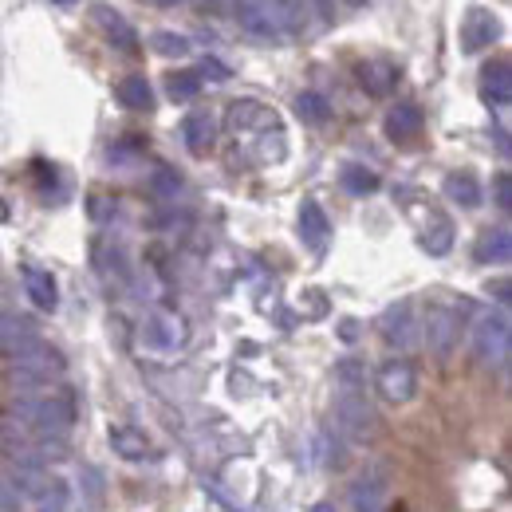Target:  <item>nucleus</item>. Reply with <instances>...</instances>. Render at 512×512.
I'll return each instance as SVG.
<instances>
[{"mask_svg":"<svg viewBox=\"0 0 512 512\" xmlns=\"http://www.w3.org/2000/svg\"><path fill=\"white\" fill-rule=\"evenodd\" d=\"M8 422L24 426L32 438L44 442H64L75 426V398L67 390H32V394H16L8 402Z\"/></svg>","mask_w":512,"mask_h":512,"instance_id":"f257e3e1","label":"nucleus"},{"mask_svg":"<svg viewBox=\"0 0 512 512\" xmlns=\"http://www.w3.org/2000/svg\"><path fill=\"white\" fill-rule=\"evenodd\" d=\"M64 355L56 351V347H44V343H36V347H28V351H20V355H12L8 359V371H4V379L12 390H20V394H32V390H52L56 379H64Z\"/></svg>","mask_w":512,"mask_h":512,"instance_id":"f03ea898","label":"nucleus"},{"mask_svg":"<svg viewBox=\"0 0 512 512\" xmlns=\"http://www.w3.org/2000/svg\"><path fill=\"white\" fill-rule=\"evenodd\" d=\"M469 347L477 355L481 367L489 371H505L509 367V355H512V323L505 308H489L481 312L473 327H469Z\"/></svg>","mask_w":512,"mask_h":512,"instance_id":"7ed1b4c3","label":"nucleus"},{"mask_svg":"<svg viewBox=\"0 0 512 512\" xmlns=\"http://www.w3.org/2000/svg\"><path fill=\"white\" fill-rule=\"evenodd\" d=\"M335 422L343 426L347 438L367 442L375 434V410L367 402V394L359 390V383H343L335 394Z\"/></svg>","mask_w":512,"mask_h":512,"instance_id":"20e7f679","label":"nucleus"},{"mask_svg":"<svg viewBox=\"0 0 512 512\" xmlns=\"http://www.w3.org/2000/svg\"><path fill=\"white\" fill-rule=\"evenodd\" d=\"M422 339H426V347H430L438 359L453 355V347L461 343V312L449 308V304H434V308L426 312V320H422Z\"/></svg>","mask_w":512,"mask_h":512,"instance_id":"39448f33","label":"nucleus"},{"mask_svg":"<svg viewBox=\"0 0 512 512\" xmlns=\"http://www.w3.org/2000/svg\"><path fill=\"white\" fill-rule=\"evenodd\" d=\"M497 36H501V20H497V12H489V8H469L465 16H461V28H457V44H461V52L465 56H477V52H485V48H493L497 44Z\"/></svg>","mask_w":512,"mask_h":512,"instance_id":"423d86ee","label":"nucleus"},{"mask_svg":"<svg viewBox=\"0 0 512 512\" xmlns=\"http://www.w3.org/2000/svg\"><path fill=\"white\" fill-rule=\"evenodd\" d=\"M186 339H190V327H186V320L178 312H154V316H146V323H142V343L150 351L170 355V351H182Z\"/></svg>","mask_w":512,"mask_h":512,"instance_id":"0eeeda50","label":"nucleus"},{"mask_svg":"<svg viewBox=\"0 0 512 512\" xmlns=\"http://www.w3.org/2000/svg\"><path fill=\"white\" fill-rule=\"evenodd\" d=\"M225 123L229 130L241 138H260V134H268V130L280 127V119H276V111L272 107H264V103H256V99H237V103H229V111H225Z\"/></svg>","mask_w":512,"mask_h":512,"instance_id":"6e6552de","label":"nucleus"},{"mask_svg":"<svg viewBox=\"0 0 512 512\" xmlns=\"http://www.w3.org/2000/svg\"><path fill=\"white\" fill-rule=\"evenodd\" d=\"M383 339L390 347H398V351H410V347H418V335H422V323L414 320V304L410 300H398V304H390L383 312Z\"/></svg>","mask_w":512,"mask_h":512,"instance_id":"1a4fd4ad","label":"nucleus"},{"mask_svg":"<svg viewBox=\"0 0 512 512\" xmlns=\"http://www.w3.org/2000/svg\"><path fill=\"white\" fill-rule=\"evenodd\" d=\"M379 394H383L386 402H410L414 394H418V371H414V363L410 359H390L379 367Z\"/></svg>","mask_w":512,"mask_h":512,"instance_id":"9d476101","label":"nucleus"},{"mask_svg":"<svg viewBox=\"0 0 512 512\" xmlns=\"http://www.w3.org/2000/svg\"><path fill=\"white\" fill-rule=\"evenodd\" d=\"M386 489H390V477H386L383 465H367L351 481V505H355V512H383Z\"/></svg>","mask_w":512,"mask_h":512,"instance_id":"9b49d317","label":"nucleus"},{"mask_svg":"<svg viewBox=\"0 0 512 512\" xmlns=\"http://www.w3.org/2000/svg\"><path fill=\"white\" fill-rule=\"evenodd\" d=\"M40 343V327L28 320V316H12V312H0V355H20L28 347Z\"/></svg>","mask_w":512,"mask_h":512,"instance_id":"f8f14e48","label":"nucleus"},{"mask_svg":"<svg viewBox=\"0 0 512 512\" xmlns=\"http://www.w3.org/2000/svg\"><path fill=\"white\" fill-rule=\"evenodd\" d=\"M481 99L489 111H505L512 103V67L509 60H493L481 67Z\"/></svg>","mask_w":512,"mask_h":512,"instance_id":"ddd939ff","label":"nucleus"},{"mask_svg":"<svg viewBox=\"0 0 512 512\" xmlns=\"http://www.w3.org/2000/svg\"><path fill=\"white\" fill-rule=\"evenodd\" d=\"M91 16H95V24L107 32V40H111L119 52H138V32H134V24H130L119 8H111V4H95Z\"/></svg>","mask_w":512,"mask_h":512,"instance_id":"4468645a","label":"nucleus"},{"mask_svg":"<svg viewBox=\"0 0 512 512\" xmlns=\"http://www.w3.org/2000/svg\"><path fill=\"white\" fill-rule=\"evenodd\" d=\"M300 241L316 256L327 249V241H331V221H327L320 201H304V205H300Z\"/></svg>","mask_w":512,"mask_h":512,"instance_id":"2eb2a0df","label":"nucleus"},{"mask_svg":"<svg viewBox=\"0 0 512 512\" xmlns=\"http://www.w3.org/2000/svg\"><path fill=\"white\" fill-rule=\"evenodd\" d=\"M182 138H186L190 154H209L213 142H217V119H213V111H190L182 119Z\"/></svg>","mask_w":512,"mask_h":512,"instance_id":"dca6fc26","label":"nucleus"},{"mask_svg":"<svg viewBox=\"0 0 512 512\" xmlns=\"http://www.w3.org/2000/svg\"><path fill=\"white\" fill-rule=\"evenodd\" d=\"M24 288H28V300H32L40 312H56V308H60V288H56L52 272L28 264V268H24Z\"/></svg>","mask_w":512,"mask_h":512,"instance_id":"f3484780","label":"nucleus"},{"mask_svg":"<svg viewBox=\"0 0 512 512\" xmlns=\"http://www.w3.org/2000/svg\"><path fill=\"white\" fill-rule=\"evenodd\" d=\"M422 111L414 107V103H398V107H390V115L383 119V130L390 142H410V138H418L422 134Z\"/></svg>","mask_w":512,"mask_h":512,"instance_id":"a211bd4d","label":"nucleus"},{"mask_svg":"<svg viewBox=\"0 0 512 512\" xmlns=\"http://www.w3.org/2000/svg\"><path fill=\"white\" fill-rule=\"evenodd\" d=\"M75 485H79V509L103 512V501H107V481H103V473H99L95 465H79Z\"/></svg>","mask_w":512,"mask_h":512,"instance_id":"6ab92c4d","label":"nucleus"},{"mask_svg":"<svg viewBox=\"0 0 512 512\" xmlns=\"http://www.w3.org/2000/svg\"><path fill=\"white\" fill-rule=\"evenodd\" d=\"M359 83H363L367 95L383 99V95L394 91V83H398V67L386 64V60H367V64H359Z\"/></svg>","mask_w":512,"mask_h":512,"instance_id":"aec40b11","label":"nucleus"},{"mask_svg":"<svg viewBox=\"0 0 512 512\" xmlns=\"http://www.w3.org/2000/svg\"><path fill=\"white\" fill-rule=\"evenodd\" d=\"M473 256H477V264H509V256H512L509 229H485V233L477 237Z\"/></svg>","mask_w":512,"mask_h":512,"instance_id":"412c9836","label":"nucleus"},{"mask_svg":"<svg viewBox=\"0 0 512 512\" xmlns=\"http://www.w3.org/2000/svg\"><path fill=\"white\" fill-rule=\"evenodd\" d=\"M115 99L127 107V111H154V87L146 75H127L119 87H115Z\"/></svg>","mask_w":512,"mask_h":512,"instance_id":"4be33fe9","label":"nucleus"},{"mask_svg":"<svg viewBox=\"0 0 512 512\" xmlns=\"http://www.w3.org/2000/svg\"><path fill=\"white\" fill-rule=\"evenodd\" d=\"M111 449H115L119 457H127V461H142V457L150 453V442H146V434L134 430V426H111Z\"/></svg>","mask_w":512,"mask_h":512,"instance_id":"5701e85b","label":"nucleus"},{"mask_svg":"<svg viewBox=\"0 0 512 512\" xmlns=\"http://www.w3.org/2000/svg\"><path fill=\"white\" fill-rule=\"evenodd\" d=\"M442 190L453 205H461V209H477L481 205V186H477V178L473 174H449L446 182H442Z\"/></svg>","mask_w":512,"mask_h":512,"instance_id":"b1692460","label":"nucleus"},{"mask_svg":"<svg viewBox=\"0 0 512 512\" xmlns=\"http://www.w3.org/2000/svg\"><path fill=\"white\" fill-rule=\"evenodd\" d=\"M430 225H434V229L422 233V249L430 256H446L449 249H453V221L442 217V213H430Z\"/></svg>","mask_w":512,"mask_h":512,"instance_id":"393cba45","label":"nucleus"},{"mask_svg":"<svg viewBox=\"0 0 512 512\" xmlns=\"http://www.w3.org/2000/svg\"><path fill=\"white\" fill-rule=\"evenodd\" d=\"M150 48H154L158 56H166V60H182V56H190V52H193L190 36H182V32H170V28L154 32V36H150Z\"/></svg>","mask_w":512,"mask_h":512,"instance_id":"a878e982","label":"nucleus"},{"mask_svg":"<svg viewBox=\"0 0 512 512\" xmlns=\"http://www.w3.org/2000/svg\"><path fill=\"white\" fill-rule=\"evenodd\" d=\"M296 115H300V123L320 127V123L331 119V107H327V99L320 91H304V95H296Z\"/></svg>","mask_w":512,"mask_h":512,"instance_id":"bb28decb","label":"nucleus"},{"mask_svg":"<svg viewBox=\"0 0 512 512\" xmlns=\"http://www.w3.org/2000/svg\"><path fill=\"white\" fill-rule=\"evenodd\" d=\"M339 186H343L347 193H355V197H367V193L379 190V174H375V170H367V166H343Z\"/></svg>","mask_w":512,"mask_h":512,"instance_id":"cd10ccee","label":"nucleus"},{"mask_svg":"<svg viewBox=\"0 0 512 512\" xmlns=\"http://www.w3.org/2000/svg\"><path fill=\"white\" fill-rule=\"evenodd\" d=\"M166 95L174 99V103H190L201 95V75L197 71H174L170 79H166Z\"/></svg>","mask_w":512,"mask_h":512,"instance_id":"c85d7f7f","label":"nucleus"},{"mask_svg":"<svg viewBox=\"0 0 512 512\" xmlns=\"http://www.w3.org/2000/svg\"><path fill=\"white\" fill-rule=\"evenodd\" d=\"M24 501H28V493H24L20 477L0 473V512H20L24 509Z\"/></svg>","mask_w":512,"mask_h":512,"instance_id":"c756f323","label":"nucleus"},{"mask_svg":"<svg viewBox=\"0 0 512 512\" xmlns=\"http://www.w3.org/2000/svg\"><path fill=\"white\" fill-rule=\"evenodd\" d=\"M197 75H201V79H217V83H225V79H229L233 71H229V67L221 64V60L205 56V60H201V67H197Z\"/></svg>","mask_w":512,"mask_h":512,"instance_id":"7c9ffc66","label":"nucleus"},{"mask_svg":"<svg viewBox=\"0 0 512 512\" xmlns=\"http://www.w3.org/2000/svg\"><path fill=\"white\" fill-rule=\"evenodd\" d=\"M182 190V178L174 174V170H158L154 174V193H162V197H170V193Z\"/></svg>","mask_w":512,"mask_h":512,"instance_id":"2f4dec72","label":"nucleus"},{"mask_svg":"<svg viewBox=\"0 0 512 512\" xmlns=\"http://www.w3.org/2000/svg\"><path fill=\"white\" fill-rule=\"evenodd\" d=\"M493 193H497V209H512V178L509 174H497V182H493Z\"/></svg>","mask_w":512,"mask_h":512,"instance_id":"473e14b6","label":"nucleus"},{"mask_svg":"<svg viewBox=\"0 0 512 512\" xmlns=\"http://www.w3.org/2000/svg\"><path fill=\"white\" fill-rule=\"evenodd\" d=\"M64 505H67V489L64 485H52V497L44 501V509L40 512H64Z\"/></svg>","mask_w":512,"mask_h":512,"instance_id":"72a5a7b5","label":"nucleus"},{"mask_svg":"<svg viewBox=\"0 0 512 512\" xmlns=\"http://www.w3.org/2000/svg\"><path fill=\"white\" fill-rule=\"evenodd\" d=\"M339 339H343V343H355V339H359V323L355 320L339 323Z\"/></svg>","mask_w":512,"mask_h":512,"instance_id":"f704fd0d","label":"nucleus"},{"mask_svg":"<svg viewBox=\"0 0 512 512\" xmlns=\"http://www.w3.org/2000/svg\"><path fill=\"white\" fill-rule=\"evenodd\" d=\"M312 512H335V505H312Z\"/></svg>","mask_w":512,"mask_h":512,"instance_id":"c9c22d12","label":"nucleus"},{"mask_svg":"<svg viewBox=\"0 0 512 512\" xmlns=\"http://www.w3.org/2000/svg\"><path fill=\"white\" fill-rule=\"evenodd\" d=\"M154 4H162V8H170V4H182V0H154Z\"/></svg>","mask_w":512,"mask_h":512,"instance_id":"e433bc0d","label":"nucleus"},{"mask_svg":"<svg viewBox=\"0 0 512 512\" xmlns=\"http://www.w3.org/2000/svg\"><path fill=\"white\" fill-rule=\"evenodd\" d=\"M52 4H75V0H52Z\"/></svg>","mask_w":512,"mask_h":512,"instance_id":"4c0bfd02","label":"nucleus"}]
</instances>
